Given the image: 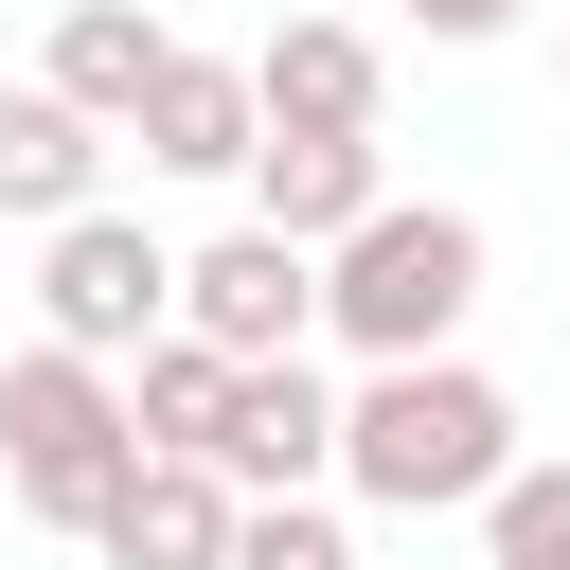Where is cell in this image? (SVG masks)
I'll list each match as a JSON object with an SVG mask.
<instances>
[{
  "label": "cell",
  "instance_id": "1",
  "mask_svg": "<svg viewBox=\"0 0 570 570\" xmlns=\"http://www.w3.org/2000/svg\"><path fill=\"white\" fill-rule=\"evenodd\" d=\"M517 463L534 445H517V392L481 356H374V374H338V499H374V517H481Z\"/></svg>",
  "mask_w": 570,
  "mask_h": 570
},
{
  "label": "cell",
  "instance_id": "2",
  "mask_svg": "<svg viewBox=\"0 0 570 570\" xmlns=\"http://www.w3.org/2000/svg\"><path fill=\"white\" fill-rule=\"evenodd\" d=\"M481 285H499L481 214H463V196H392V214H356V232L321 249V338H338L356 374H374V356H463Z\"/></svg>",
  "mask_w": 570,
  "mask_h": 570
},
{
  "label": "cell",
  "instance_id": "3",
  "mask_svg": "<svg viewBox=\"0 0 570 570\" xmlns=\"http://www.w3.org/2000/svg\"><path fill=\"white\" fill-rule=\"evenodd\" d=\"M142 463V410H125V356H71V338H18L0 356V499L36 534H107Z\"/></svg>",
  "mask_w": 570,
  "mask_h": 570
},
{
  "label": "cell",
  "instance_id": "4",
  "mask_svg": "<svg viewBox=\"0 0 570 570\" xmlns=\"http://www.w3.org/2000/svg\"><path fill=\"white\" fill-rule=\"evenodd\" d=\"M36 338H71V356H142V338H178V249L142 232V214H71V232H36Z\"/></svg>",
  "mask_w": 570,
  "mask_h": 570
},
{
  "label": "cell",
  "instance_id": "5",
  "mask_svg": "<svg viewBox=\"0 0 570 570\" xmlns=\"http://www.w3.org/2000/svg\"><path fill=\"white\" fill-rule=\"evenodd\" d=\"M178 321L214 356H321V249L267 232V214H232L214 249H178Z\"/></svg>",
  "mask_w": 570,
  "mask_h": 570
},
{
  "label": "cell",
  "instance_id": "6",
  "mask_svg": "<svg viewBox=\"0 0 570 570\" xmlns=\"http://www.w3.org/2000/svg\"><path fill=\"white\" fill-rule=\"evenodd\" d=\"M214 481H232V499H338V374H321V356H249Z\"/></svg>",
  "mask_w": 570,
  "mask_h": 570
},
{
  "label": "cell",
  "instance_id": "7",
  "mask_svg": "<svg viewBox=\"0 0 570 570\" xmlns=\"http://www.w3.org/2000/svg\"><path fill=\"white\" fill-rule=\"evenodd\" d=\"M160 178H249V142H267V89H249V53H160V89H142V125H125Z\"/></svg>",
  "mask_w": 570,
  "mask_h": 570
},
{
  "label": "cell",
  "instance_id": "8",
  "mask_svg": "<svg viewBox=\"0 0 570 570\" xmlns=\"http://www.w3.org/2000/svg\"><path fill=\"white\" fill-rule=\"evenodd\" d=\"M249 214H267V232H303V249H338L356 214H392L374 125H267V142H249Z\"/></svg>",
  "mask_w": 570,
  "mask_h": 570
},
{
  "label": "cell",
  "instance_id": "9",
  "mask_svg": "<svg viewBox=\"0 0 570 570\" xmlns=\"http://www.w3.org/2000/svg\"><path fill=\"white\" fill-rule=\"evenodd\" d=\"M107 142H125V125H89L53 71H18V89H0V214H18V232H71V214L107 196Z\"/></svg>",
  "mask_w": 570,
  "mask_h": 570
},
{
  "label": "cell",
  "instance_id": "10",
  "mask_svg": "<svg viewBox=\"0 0 570 570\" xmlns=\"http://www.w3.org/2000/svg\"><path fill=\"white\" fill-rule=\"evenodd\" d=\"M232 517H249V499H232L214 463H178V445H142L89 552H107V570H232Z\"/></svg>",
  "mask_w": 570,
  "mask_h": 570
},
{
  "label": "cell",
  "instance_id": "11",
  "mask_svg": "<svg viewBox=\"0 0 570 570\" xmlns=\"http://www.w3.org/2000/svg\"><path fill=\"white\" fill-rule=\"evenodd\" d=\"M249 89H267V125H374V107H392V53H374L356 18L303 0V18L249 36Z\"/></svg>",
  "mask_w": 570,
  "mask_h": 570
},
{
  "label": "cell",
  "instance_id": "12",
  "mask_svg": "<svg viewBox=\"0 0 570 570\" xmlns=\"http://www.w3.org/2000/svg\"><path fill=\"white\" fill-rule=\"evenodd\" d=\"M160 53H178V36H160V0H53V53H36V71H53L89 125H142Z\"/></svg>",
  "mask_w": 570,
  "mask_h": 570
},
{
  "label": "cell",
  "instance_id": "13",
  "mask_svg": "<svg viewBox=\"0 0 570 570\" xmlns=\"http://www.w3.org/2000/svg\"><path fill=\"white\" fill-rule=\"evenodd\" d=\"M232 392H249V356H214L196 321L125 356V410H142V445H178V463H214V445H232Z\"/></svg>",
  "mask_w": 570,
  "mask_h": 570
},
{
  "label": "cell",
  "instance_id": "14",
  "mask_svg": "<svg viewBox=\"0 0 570 570\" xmlns=\"http://www.w3.org/2000/svg\"><path fill=\"white\" fill-rule=\"evenodd\" d=\"M481 570H570V463H517L481 499Z\"/></svg>",
  "mask_w": 570,
  "mask_h": 570
},
{
  "label": "cell",
  "instance_id": "15",
  "mask_svg": "<svg viewBox=\"0 0 570 570\" xmlns=\"http://www.w3.org/2000/svg\"><path fill=\"white\" fill-rule=\"evenodd\" d=\"M232 570H356V517L338 499H249L232 517Z\"/></svg>",
  "mask_w": 570,
  "mask_h": 570
},
{
  "label": "cell",
  "instance_id": "16",
  "mask_svg": "<svg viewBox=\"0 0 570 570\" xmlns=\"http://www.w3.org/2000/svg\"><path fill=\"white\" fill-rule=\"evenodd\" d=\"M517 18H534V0H410V36H445V53H499Z\"/></svg>",
  "mask_w": 570,
  "mask_h": 570
},
{
  "label": "cell",
  "instance_id": "17",
  "mask_svg": "<svg viewBox=\"0 0 570 570\" xmlns=\"http://www.w3.org/2000/svg\"><path fill=\"white\" fill-rule=\"evenodd\" d=\"M552 71H570V36H552Z\"/></svg>",
  "mask_w": 570,
  "mask_h": 570
},
{
  "label": "cell",
  "instance_id": "18",
  "mask_svg": "<svg viewBox=\"0 0 570 570\" xmlns=\"http://www.w3.org/2000/svg\"><path fill=\"white\" fill-rule=\"evenodd\" d=\"M0 517H18V499H0Z\"/></svg>",
  "mask_w": 570,
  "mask_h": 570
}]
</instances>
